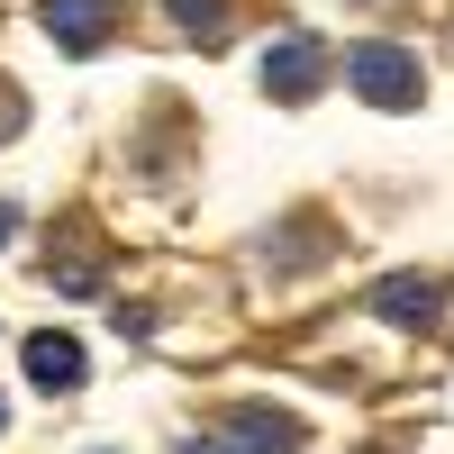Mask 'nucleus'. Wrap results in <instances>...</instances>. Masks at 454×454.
<instances>
[{
  "instance_id": "1",
  "label": "nucleus",
  "mask_w": 454,
  "mask_h": 454,
  "mask_svg": "<svg viewBox=\"0 0 454 454\" xmlns=\"http://www.w3.org/2000/svg\"><path fill=\"white\" fill-rule=\"evenodd\" d=\"M346 91H364L372 109H419V55L409 46H346Z\"/></svg>"
},
{
  "instance_id": "2",
  "label": "nucleus",
  "mask_w": 454,
  "mask_h": 454,
  "mask_svg": "<svg viewBox=\"0 0 454 454\" xmlns=\"http://www.w3.org/2000/svg\"><path fill=\"white\" fill-rule=\"evenodd\" d=\"M327 82V46L318 36H273V46H263V91L273 100H309Z\"/></svg>"
},
{
  "instance_id": "3",
  "label": "nucleus",
  "mask_w": 454,
  "mask_h": 454,
  "mask_svg": "<svg viewBox=\"0 0 454 454\" xmlns=\"http://www.w3.org/2000/svg\"><path fill=\"white\" fill-rule=\"evenodd\" d=\"M36 27H46L55 46H73V55H91L100 36H109V0H36Z\"/></svg>"
},
{
  "instance_id": "4",
  "label": "nucleus",
  "mask_w": 454,
  "mask_h": 454,
  "mask_svg": "<svg viewBox=\"0 0 454 454\" xmlns=\"http://www.w3.org/2000/svg\"><path fill=\"white\" fill-rule=\"evenodd\" d=\"M436 300H445L436 273H391L382 291H372V309H382L391 327H427V318H436Z\"/></svg>"
},
{
  "instance_id": "5",
  "label": "nucleus",
  "mask_w": 454,
  "mask_h": 454,
  "mask_svg": "<svg viewBox=\"0 0 454 454\" xmlns=\"http://www.w3.org/2000/svg\"><path fill=\"white\" fill-rule=\"evenodd\" d=\"M27 382H36V391H82V346L55 336V327H36V336H27Z\"/></svg>"
},
{
  "instance_id": "6",
  "label": "nucleus",
  "mask_w": 454,
  "mask_h": 454,
  "mask_svg": "<svg viewBox=\"0 0 454 454\" xmlns=\"http://www.w3.org/2000/svg\"><path fill=\"white\" fill-rule=\"evenodd\" d=\"M237 445H254V454H291L300 445V419H282V409H237Z\"/></svg>"
},
{
  "instance_id": "7",
  "label": "nucleus",
  "mask_w": 454,
  "mask_h": 454,
  "mask_svg": "<svg viewBox=\"0 0 454 454\" xmlns=\"http://www.w3.org/2000/svg\"><path fill=\"white\" fill-rule=\"evenodd\" d=\"M164 10H173V27H192V36H218L227 0H164Z\"/></svg>"
},
{
  "instance_id": "8",
  "label": "nucleus",
  "mask_w": 454,
  "mask_h": 454,
  "mask_svg": "<svg viewBox=\"0 0 454 454\" xmlns=\"http://www.w3.org/2000/svg\"><path fill=\"white\" fill-rule=\"evenodd\" d=\"M10 227H19V209H10V200H0V246H10Z\"/></svg>"
},
{
  "instance_id": "9",
  "label": "nucleus",
  "mask_w": 454,
  "mask_h": 454,
  "mask_svg": "<svg viewBox=\"0 0 454 454\" xmlns=\"http://www.w3.org/2000/svg\"><path fill=\"white\" fill-rule=\"evenodd\" d=\"M0 427H10V409H0Z\"/></svg>"
}]
</instances>
